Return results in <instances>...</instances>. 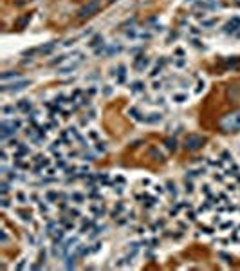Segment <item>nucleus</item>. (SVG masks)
<instances>
[{
	"instance_id": "dca6fc26",
	"label": "nucleus",
	"mask_w": 240,
	"mask_h": 271,
	"mask_svg": "<svg viewBox=\"0 0 240 271\" xmlns=\"http://www.w3.org/2000/svg\"><path fill=\"white\" fill-rule=\"evenodd\" d=\"M99 43H103V36H101V34H96L94 38L89 42V47H96V45H99Z\"/></svg>"
},
{
	"instance_id": "2eb2a0df",
	"label": "nucleus",
	"mask_w": 240,
	"mask_h": 271,
	"mask_svg": "<svg viewBox=\"0 0 240 271\" xmlns=\"http://www.w3.org/2000/svg\"><path fill=\"white\" fill-rule=\"evenodd\" d=\"M56 43H58V42H51V43H47V45H42V47H40L38 51H40V52H43V54H47V52H51L52 49L56 47Z\"/></svg>"
},
{
	"instance_id": "58836bf2",
	"label": "nucleus",
	"mask_w": 240,
	"mask_h": 271,
	"mask_svg": "<svg viewBox=\"0 0 240 271\" xmlns=\"http://www.w3.org/2000/svg\"><path fill=\"white\" fill-rule=\"evenodd\" d=\"M184 63H186V60H184V58H181V60H175V65H177V67H182Z\"/></svg>"
},
{
	"instance_id": "f704fd0d",
	"label": "nucleus",
	"mask_w": 240,
	"mask_h": 271,
	"mask_svg": "<svg viewBox=\"0 0 240 271\" xmlns=\"http://www.w3.org/2000/svg\"><path fill=\"white\" fill-rule=\"evenodd\" d=\"M0 235H2L0 242H2V244H6V242H7V233H6V231H0Z\"/></svg>"
},
{
	"instance_id": "e433bc0d",
	"label": "nucleus",
	"mask_w": 240,
	"mask_h": 271,
	"mask_svg": "<svg viewBox=\"0 0 240 271\" xmlns=\"http://www.w3.org/2000/svg\"><path fill=\"white\" fill-rule=\"evenodd\" d=\"M161 87H163V83H161V82H154V85H152V89H154V91H159Z\"/></svg>"
},
{
	"instance_id": "4c0bfd02",
	"label": "nucleus",
	"mask_w": 240,
	"mask_h": 271,
	"mask_svg": "<svg viewBox=\"0 0 240 271\" xmlns=\"http://www.w3.org/2000/svg\"><path fill=\"white\" fill-rule=\"evenodd\" d=\"M99 248H101V242H96L94 248H90V251H92V253H96V251H99Z\"/></svg>"
},
{
	"instance_id": "aec40b11",
	"label": "nucleus",
	"mask_w": 240,
	"mask_h": 271,
	"mask_svg": "<svg viewBox=\"0 0 240 271\" xmlns=\"http://www.w3.org/2000/svg\"><path fill=\"white\" fill-rule=\"evenodd\" d=\"M69 199H71V201H74L76 204H81V202H83V195H81V193H71V195H69Z\"/></svg>"
},
{
	"instance_id": "f03ea898",
	"label": "nucleus",
	"mask_w": 240,
	"mask_h": 271,
	"mask_svg": "<svg viewBox=\"0 0 240 271\" xmlns=\"http://www.w3.org/2000/svg\"><path fill=\"white\" fill-rule=\"evenodd\" d=\"M220 128L224 132H240V112L226 114L220 119Z\"/></svg>"
},
{
	"instance_id": "39448f33",
	"label": "nucleus",
	"mask_w": 240,
	"mask_h": 271,
	"mask_svg": "<svg viewBox=\"0 0 240 271\" xmlns=\"http://www.w3.org/2000/svg\"><path fill=\"white\" fill-rule=\"evenodd\" d=\"M204 137L202 136H199V134H190L186 136V139H184V148L186 150H190V152H195V150H199L200 146L204 145Z\"/></svg>"
},
{
	"instance_id": "a19ab883",
	"label": "nucleus",
	"mask_w": 240,
	"mask_h": 271,
	"mask_svg": "<svg viewBox=\"0 0 240 271\" xmlns=\"http://www.w3.org/2000/svg\"><path fill=\"white\" fill-rule=\"evenodd\" d=\"M202 89H204V82H199V85H197V91H195V92H200V91H202Z\"/></svg>"
},
{
	"instance_id": "f3484780",
	"label": "nucleus",
	"mask_w": 240,
	"mask_h": 271,
	"mask_svg": "<svg viewBox=\"0 0 240 271\" xmlns=\"http://www.w3.org/2000/svg\"><path fill=\"white\" fill-rule=\"evenodd\" d=\"M128 114L132 116V118H134V119H136V121H145V118H141V114H139V112H137V109H134V107H132V109H130V110H128Z\"/></svg>"
},
{
	"instance_id": "1a4fd4ad",
	"label": "nucleus",
	"mask_w": 240,
	"mask_h": 271,
	"mask_svg": "<svg viewBox=\"0 0 240 271\" xmlns=\"http://www.w3.org/2000/svg\"><path fill=\"white\" fill-rule=\"evenodd\" d=\"M16 109H18V110H22V112H29V110L33 109L31 100H20V101L16 103Z\"/></svg>"
},
{
	"instance_id": "a18cd8bd",
	"label": "nucleus",
	"mask_w": 240,
	"mask_h": 271,
	"mask_svg": "<svg viewBox=\"0 0 240 271\" xmlns=\"http://www.w3.org/2000/svg\"><path fill=\"white\" fill-rule=\"evenodd\" d=\"M58 168H65L67 165H65V161H58V165H56Z\"/></svg>"
},
{
	"instance_id": "393cba45",
	"label": "nucleus",
	"mask_w": 240,
	"mask_h": 271,
	"mask_svg": "<svg viewBox=\"0 0 240 271\" xmlns=\"http://www.w3.org/2000/svg\"><path fill=\"white\" fill-rule=\"evenodd\" d=\"M103 229H105V226H98V228H94V229H92V233L89 235V239H94V237H98Z\"/></svg>"
},
{
	"instance_id": "c03bdc74",
	"label": "nucleus",
	"mask_w": 240,
	"mask_h": 271,
	"mask_svg": "<svg viewBox=\"0 0 240 271\" xmlns=\"http://www.w3.org/2000/svg\"><path fill=\"white\" fill-rule=\"evenodd\" d=\"M110 92H112V89H110V87L107 85V89H105V91H103V94H105V96H108V94H110Z\"/></svg>"
},
{
	"instance_id": "79ce46f5",
	"label": "nucleus",
	"mask_w": 240,
	"mask_h": 271,
	"mask_svg": "<svg viewBox=\"0 0 240 271\" xmlns=\"http://www.w3.org/2000/svg\"><path fill=\"white\" fill-rule=\"evenodd\" d=\"M231 226H233V222H224L220 228H222V229H228V228H231Z\"/></svg>"
},
{
	"instance_id": "c9c22d12",
	"label": "nucleus",
	"mask_w": 240,
	"mask_h": 271,
	"mask_svg": "<svg viewBox=\"0 0 240 271\" xmlns=\"http://www.w3.org/2000/svg\"><path fill=\"white\" fill-rule=\"evenodd\" d=\"M81 157H83V161H94V156L92 154H83Z\"/></svg>"
},
{
	"instance_id": "bb28decb",
	"label": "nucleus",
	"mask_w": 240,
	"mask_h": 271,
	"mask_svg": "<svg viewBox=\"0 0 240 271\" xmlns=\"http://www.w3.org/2000/svg\"><path fill=\"white\" fill-rule=\"evenodd\" d=\"M119 51H121V45H112V47H108L107 54H108V56H112V54H116V52H119Z\"/></svg>"
},
{
	"instance_id": "9d476101",
	"label": "nucleus",
	"mask_w": 240,
	"mask_h": 271,
	"mask_svg": "<svg viewBox=\"0 0 240 271\" xmlns=\"http://www.w3.org/2000/svg\"><path fill=\"white\" fill-rule=\"evenodd\" d=\"M186 174H188L186 177H190V179L200 177V175H204V174H206V168H204V167H202V168H191V170H188Z\"/></svg>"
},
{
	"instance_id": "a211bd4d",
	"label": "nucleus",
	"mask_w": 240,
	"mask_h": 271,
	"mask_svg": "<svg viewBox=\"0 0 240 271\" xmlns=\"http://www.w3.org/2000/svg\"><path fill=\"white\" fill-rule=\"evenodd\" d=\"M63 229H56V233H54V237H52V240H54V244H60L62 242V239H63Z\"/></svg>"
},
{
	"instance_id": "49530a36",
	"label": "nucleus",
	"mask_w": 240,
	"mask_h": 271,
	"mask_svg": "<svg viewBox=\"0 0 240 271\" xmlns=\"http://www.w3.org/2000/svg\"><path fill=\"white\" fill-rule=\"evenodd\" d=\"M40 211H42V213H47V206H45V204H40Z\"/></svg>"
},
{
	"instance_id": "412c9836",
	"label": "nucleus",
	"mask_w": 240,
	"mask_h": 271,
	"mask_svg": "<svg viewBox=\"0 0 240 271\" xmlns=\"http://www.w3.org/2000/svg\"><path fill=\"white\" fill-rule=\"evenodd\" d=\"M90 228H92V220H83V226H81V229H80V233L83 235V233H87Z\"/></svg>"
},
{
	"instance_id": "2f4dec72",
	"label": "nucleus",
	"mask_w": 240,
	"mask_h": 271,
	"mask_svg": "<svg viewBox=\"0 0 240 271\" xmlns=\"http://www.w3.org/2000/svg\"><path fill=\"white\" fill-rule=\"evenodd\" d=\"M16 199L20 201V204H25V201H27V197H25L24 193H16Z\"/></svg>"
},
{
	"instance_id": "6e6552de",
	"label": "nucleus",
	"mask_w": 240,
	"mask_h": 271,
	"mask_svg": "<svg viewBox=\"0 0 240 271\" xmlns=\"http://www.w3.org/2000/svg\"><path fill=\"white\" fill-rule=\"evenodd\" d=\"M18 78H20V73H16V71H6V73H2V76H0L2 83H7L9 80H18Z\"/></svg>"
},
{
	"instance_id": "72a5a7b5",
	"label": "nucleus",
	"mask_w": 240,
	"mask_h": 271,
	"mask_svg": "<svg viewBox=\"0 0 240 271\" xmlns=\"http://www.w3.org/2000/svg\"><path fill=\"white\" fill-rule=\"evenodd\" d=\"M25 264H27V262H25V259H22V260L16 264V269H24V268H25Z\"/></svg>"
},
{
	"instance_id": "ea45409f",
	"label": "nucleus",
	"mask_w": 240,
	"mask_h": 271,
	"mask_svg": "<svg viewBox=\"0 0 240 271\" xmlns=\"http://www.w3.org/2000/svg\"><path fill=\"white\" fill-rule=\"evenodd\" d=\"M69 215L74 219V217H78V215H80V211H78V210H71V211H69Z\"/></svg>"
},
{
	"instance_id": "f8f14e48",
	"label": "nucleus",
	"mask_w": 240,
	"mask_h": 271,
	"mask_svg": "<svg viewBox=\"0 0 240 271\" xmlns=\"http://www.w3.org/2000/svg\"><path fill=\"white\" fill-rule=\"evenodd\" d=\"M163 119V114L161 112H152V114H148V118H145L146 123H159Z\"/></svg>"
},
{
	"instance_id": "b1692460",
	"label": "nucleus",
	"mask_w": 240,
	"mask_h": 271,
	"mask_svg": "<svg viewBox=\"0 0 240 271\" xmlns=\"http://www.w3.org/2000/svg\"><path fill=\"white\" fill-rule=\"evenodd\" d=\"M215 24H217V18H208V20H202L200 25H202V27H213Z\"/></svg>"
},
{
	"instance_id": "4be33fe9",
	"label": "nucleus",
	"mask_w": 240,
	"mask_h": 271,
	"mask_svg": "<svg viewBox=\"0 0 240 271\" xmlns=\"http://www.w3.org/2000/svg\"><path fill=\"white\" fill-rule=\"evenodd\" d=\"M168 192L173 195V197H177V186H175V183H172V181H168Z\"/></svg>"
},
{
	"instance_id": "de8ad7c7",
	"label": "nucleus",
	"mask_w": 240,
	"mask_h": 271,
	"mask_svg": "<svg viewBox=\"0 0 240 271\" xmlns=\"http://www.w3.org/2000/svg\"><path fill=\"white\" fill-rule=\"evenodd\" d=\"M190 2H193V0H184V4H190Z\"/></svg>"
},
{
	"instance_id": "09e8293b",
	"label": "nucleus",
	"mask_w": 240,
	"mask_h": 271,
	"mask_svg": "<svg viewBox=\"0 0 240 271\" xmlns=\"http://www.w3.org/2000/svg\"><path fill=\"white\" fill-rule=\"evenodd\" d=\"M238 181H240V175H238Z\"/></svg>"
},
{
	"instance_id": "5701e85b",
	"label": "nucleus",
	"mask_w": 240,
	"mask_h": 271,
	"mask_svg": "<svg viewBox=\"0 0 240 271\" xmlns=\"http://www.w3.org/2000/svg\"><path fill=\"white\" fill-rule=\"evenodd\" d=\"M220 157L226 161V163H233V156H231L228 150H222V154H220Z\"/></svg>"
},
{
	"instance_id": "c756f323",
	"label": "nucleus",
	"mask_w": 240,
	"mask_h": 271,
	"mask_svg": "<svg viewBox=\"0 0 240 271\" xmlns=\"http://www.w3.org/2000/svg\"><path fill=\"white\" fill-rule=\"evenodd\" d=\"M154 192H155V193H159V195H161V193H164V188L161 186V184H154Z\"/></svg>"
},
{
	"instance_id": "a878e982",
	"label": "nucleus",
	"mask_w": 240,
	"mask_h": 271,
	"mask_svg": "<svg viewBox=\"0 0 240 271\" xmlns=\"http://www.w3.org/2000/svg\"><path fill=\"white\" fill-rule=\"evenodd\" d=\"M96 145H98L96 146V152H98V154H105V152H107V145H105V143L99 141V143H96Z\"/></svg>"
},
{
	"instance_id": "0eeeda50",
	"label": "nucleus",
	"mask_w": 240,
	"mask_h": 271,
	"mask_svg": "<svg viewBox=\"0 0 240 271\" xmlns=\"http://www.w3.org/2000/svg\"><path fill=\"white\" fill-rule=\"evenodd\" d=\"M150 65V58H146V56H139L134 63V69H136V73H145V69Z\"/></svg>"
},
{
	"instance_id": "9b49d317",
	"label": "nucleus",
	"mask_w": 240,
	"mask_h": 271,
	"mask_svg": "<svg viewBox=\"0 0 240 271\" xmlns=\"http://www.w3.org/2000/svg\"><path fill=\"white\" fill-rule=\"evenodd\" d=\"M148 154L154 157L155 161H164V156L159 152V148H155V146H150V148H148Z\"/></svg>"
},
{
	"instance_id": "7c9ffc66",
	"label": "nucleus",
	"mask_w": 240,
	"mask_h": 271,
	"mask_svg": "<svg viewBox=\"0 0 240 271\" xmlns=\"http://www.w3.org/2000/svg\"><path fill=\"white\" fill-rule=\"evenodd\" d=\"M7 192H9V184L4 181V183H2V195H7Z\"/></svg>"
},
{
	"instance_id": "7ed1b4c3",
	"label": "nucleus",
	"mask_w": 240,
	"mask_h": 271,
	"mask_svg": "<svg viewBox=\"0 0 240 271\" xmlns=\"http://www.w3.org/2000/svg\"><path fill=\"white\" fill-rule=\"evenodd\" d=\"M99 6H101V2L99 0H89L85 6H81L80 9H78V18H87V16H90V15H94L96 11L99 9Z\"/></svg>"
},
{
	"instance_id": "37998d69",
	"label": "nucleus",
	"mask_w": 240,
	"mask_h": 271,
	"mask_svg": "<svg viewBox=\"0 0 240 271\" xmlns=\"http://www.w3.org/2000/svg\"><path fill=\"white\" fill-rule=\"evenodd\" d=\"M154 103H155V105H164V98H157Z\"/></svg>"
},
{
	"instance_id": "cd10ccee",
	"label": "nucleus",
	"mask_w": 240,
	"mask_h": 271,
	"mask_svg": "<svg viewBox=\"0 0 240 271\" xmlns=\"http://www.w3.org/2000/svg\"><path fill=\"white\" fill-rule=\"evenodd\" d=\"M184 186H186V188H184L186 193H191V192H193V183H191L188 177H186V181H184Z\"/></svg>"
},
{
	"instance_id": "473e14b6",
	"label": "nucleus",
	"mask_w": 240,
	"mask_h": 271,
	"mask_svg": "<svg viewBox=\"0 0 240 271\" xmlns=\"http://www.w3.org/2000/svg\"><path fill=\"white\" fill-rule=\"evenodd\" d=\"M47 199H49V201H54V199H58V193H56V192H49V193H47Z\"/></svg>"
},
{
	"instance_id": "4468645a",
	"label": "nucleus",
	"mask_w": 240,
	"mask_h": 271,
	"mask_svg": "<svg viewBox=\"0 0 240 271\" xmlns=\"http://www.w3.org/2000/svg\"><path fill=\"white\" fill-rule=\"evenodd\" d=\"M172 100L175 103H184V101H188V96L186 94H172Z\"/></svg>"
},
{
	"instance_id": "20e7f679",
	"label": "nucleus",
	"mask_w": 240,
	"mask_h": 271,
	"mask_svg": "<svg viewBox=\"0 0 240 271\" xmlns=\"http://www.w3.org/2000/svg\"><path fill=\"white\" fill-rule=\"evenodd\" d=\"M31 85V80H16L13 83H4L0 87L2 94H7V92H18V91H24L25 87Z\"/></svg>"
},
{
	"instance_id": "c85d7f7f",
	"label": "nucleus",
	"mask_w": 240,
	"mask_h": 271,
	"mask_svg": "<svg viewBox=\"0 0 240 271\" xmlns=\"http://www.w3.org/2000/svg\"><path fill=\"white\" fill-rule=\"evenodd\" d=\"M9 112H15V107H2V114L7 116Z\"/></svg>"
},
{
	"instance_id": "f257e3e1",
	"label": "nucleus",
	"mask_w": 240,
	"mask_h": 271,
	"mask_svg": "<svg viewBox=\"0 0 240 271\" xmlns=\"http://www.w3.org/2000/svg\"><path fill=\"white\" fill-rule=\"evenodd\" d=\"M71 58L72 60H67V62L63 63V65H60L58 67V71L56 73L60 74V76H65V74H71V73H74L81 63H83V60H85V56H83V52H72L71 54Z\"/></svg>"
},
{
	"instance_id": "423d86ee",
	"label": "nucleus",
	"mask_w": 240,
	"mask_h": 271,
	"mask_svg": "<svg viewBox=\"0 0 240 271\" xmlns=\"http://www.w3.org/2000/svg\"><path fill=\"white\" fill-rule=\"evenodd\" d=\"M238 29H240V18L235 16L233 20H229L224 27H222V33H224V34H237Z\"/></svg>"
},
{
	"instance_id": "ddd939ff",
	"label": "nucleus",
	"mask_w": 240,
	"mask_h": 271,
	"mask_svg": "<svg viewBox=\"0 0 240 271\" xmlns=\"http://www.w3.org/2000/svg\"><path fill=\"white\" fill-rule=\"evenodd\" d=\"M130 91L134 94H137V92H143L145 91V85L141 83V82H134V83L130 85Z\"/></svg>"
},
{
	"instance_id": "6ab92c4d",
	"label": "nucleus",
	"mask_w": 240,
	"mask_h": 271,
	"mask_svg": "<svg viewBox=\"0 0 240 271\" xmlns=\"http://www.w3.org/2000/svg\"><path fill=\"white\" fill-rule=\"evenodd\" d=\"M164 145H166L168 150H175V148H177V141H175V139H172V137H168L166 141H164Z\"/></svg>"
}]
</instances>
